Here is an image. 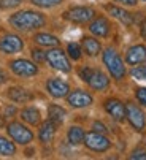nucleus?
Segmentation results:
<instances>
[{"instance_id": "1", "label": "nucleus", "mask_w": 146, "mask_h": 160, "mask_svg": "<svg viewBox=\"0 0 146 160\" xmlns=\"http://www.w3.org/2000/svg\"><path fill=\"white\" fill-rule=\"evenodd\" d=\"M44 16L37 11H19L10 18V24L18 30H34L44 26Z\"/></svg>"}, {"instance_id": "2", "label": "nucleus", "mask_w": 146, "mask_h": 160, "mask_svg": "<svg viewBox=\"0 0 146 160\" xmlns=\"http://www.w3.org/2000/svg\"><path fill=\"white\" fill-rule=\"evenodd\" d=\"M103 63L107 65L108 72L111 73V76L114 79H123L126 76V67L123 63V59L116 52V49L107 48L103 51Z\"/></svg>"}, {"instance_id": "3", "label": "nucleus", "mask_w": 146, "mask_h": 160, "mask_svg": "<svg viewBox=\"0 0 146 160\" xmlns=\"http://www.w3.org/2000/svg\"><path fill=\"white\" fill-rule=\"evenodd\" d=\"M84 144L87 146V149L95 151V152H105L111 148V141L103 133H99V132H91L84 135Z\"/></svg>"}, {"instance_id": "4", "label": "nucleus", "mask_w": 146, "mask_h": 160, "mask_svg": "<svg viewBox=\"0 0 146 160\" xmlns=\"http://www.w3.org/2000/svg\"><path fill=\"white\" fill-rule=\"evenodd\" d=\"M46 62L50 63L54 70H59V72H64V73H68L71 70V67H70V62L65 56L64 51L60 49H50L46 52Z\"/></svg>"}, {"instance_id": "5", "label": "nucleus", "mask_w": 146, "mask_h": 160, "mask_svg": "<svg viewBox=\"0 0 146 160\" xmlns=\"http://www.w3.org/2000/svg\"><path fill=\"white\" fill-rule=\"evenodd\" d=\"M7 130L8 135L13 138V141H16L18 144H29L34 140V133L19 122H11Z\"/></svg>"}, {"instance_id": "6", "label": "nucleus", "mask_w": 146, "mask_h": 160, "mask_svg": "<svg viewBox=\"0 0 146 160\" xmlns=\"http://www.w3.org/2000/svg\"><path fill=\"white\" fill-rule=\"evenodd\" d=\"M95 11L92 8H87V7H75L71 8L68 11H65L64 18L75 22V24H86V22H89L92 18H94Z\"/></svg>"}, {"instance_id": "7", "label": "nucleus", "mask_w": 146, "mask_h": 160, "mask_svg": "<svg viewBox=\"0 0 146 160\" xmlns=\"http://www.w3.org/2000/svg\"><path fill=\"white\" fill-rule=\"evenodd\" d=\"M10 68L11 72L18 76H22V78H30L34 75L38 73V68L34 62L30 60H26V59H18V60H13L10 63Z\"/></svg>"}, {"instance_id": "8", "label": "nucleus", "mask_w": 146, "mask_h": 160, "mask_svg": "<svg viewBox=\"0 0 146 160\" xmlns=\"http://www.w3.org/2000/svg\"><path fill=\"white\" fill-rule=\"evenodd\" d=\"M126 118L127 121L130 122V125L135 128V130H143L144 125H146V118L143 111L135 105V103H127L126 105Z\"/></svg>"}, {"instance_id": "9", "label": "nucleus", "mask_w": 146, "mask_h": 160, "mask_svg": "<svg viewBox=\"0 0 146 160\" xmlns=\"http://www.w3.org/2000/svg\"><path fill=\"white\" fill-rule=\"evenodd\" d=\"M24 43L18 35H5L0 40V51H3L5 54H16L22 49Z\"/></svg>"}, {"instance_id": "10", "label": "nucleus", "mask_w": 146, "mask_h": 160, "mask_svg": "<svg viewBox=\"0 0 146 160\" xmlns=\"http://www.w3.org/2000/svg\"><path fill=\"white\" fill-rule=\"evenodd\" d=\"M67 102L73 108H86L92 105V97L84 90H73L71 94H68Z\"/></svg>"}, {"instance_id": "11", "label": "nucleus", "mask_w": 146, "mask_h": 160, "mask_svg": "<svg viewBox=\"0 0 146 160\" xmlns=\"http://www.w3.org/2000/svg\"><path fill=\"white\" fill-rule=\"evenodd\" d=\"M46 89L50 92V95H53L54 98H62V97L68 95V90H70V87L65 81L56 79V78H53L46 82Z\"/></svg>"}, {"instance_id": "12", "label": "nucleus", "mask_w": 146, "mask_h": 160, "mask_svg": "<svg viewBox=\"0 0 146 160\" xmlns=\"http://www.w3.org/2000/svg\"><path fill=\"white\" fill-rule=\"evenodd\" d=\"M105 109H107V112L110 114L113 119H116L119 122L126 119V105L123 102L111 98V100L105 102Z\"/></svg>"}, {"instance_id": "13", "label": "nucleus", "mask_w": 146, "mask_h": 160, "mask_svg": "<svg viewBox=\"0 0 146 160\" xmlns=\"http://www.w3.org/2000/svg\"><path fill=\"white\" fill-rule=\"evenodd\" d=\"M126 62L129 65H138V63L146 62V48L143 46V44L132 46L126 54Z\"/></svg>"}, {"instance_id": "14", "label": "nucleus", "mask_w": 146, "mask_h": 160, "mask_svg": "<svg viewBox=\"0 0 146 160\" xmlns=\"http://www.w3.org/2000/svg\"><path fill=\"white\" fill-rule=\"evenodd\" d=\"M87 84L94 89V90H105L108 86H110V79L107 78V75L100 70H94Z\"/></svg>"}, {"instance_id": "15", "label": "nucleus", "mask_w": 146, "mask_h": 160, "mask_svg": "<svg viewBox=\"0 0 146 160\" xmlns=\"http://www.w3.org/2000/svg\"><path fill=\"white\" fill-rule=\"evenodd\" d=\"M89 30L97 37H107L110 33V22L107 21V18H97L91 22Z\"/></svg>"}, {"instance_id": "16", "label": "nucleus", "mask_w": 146, "mask_h": 160, "mask_svg": "<svg viewBox=\"0 0 146 160\" xmlns=\"http://www.w3.org/2000/svg\"><path fill=\"white\" fill-rule=\"evenodd\" d=\"M105 10H107L111 16H114L116 19H119L121 22H123V24H126V26H130L132 22H133L132 14H130L129 11L123 10V8H119V7H114V5H107V7H105Z\"/></svg>"}, {"instance_id": "17", "label": "nucleus", "mask_w": 146, "mask_h": 160, "mask_svg": "<svg viewBox=\"0 0 146 160\" xmlns=\"http://www.w3.org/2000/svg\"><path fill=\"white\" fill-rule=\"evenodd\" d=\"M54 133H56V124L53 121H46L41 124V128H40V141L41 143H51L53 138H54Z\"/></svg>"}, {"instance_id": "18", "label": "nucleus", "mask_w": 146, "mask_h": 160, "mask_svg": "<svg viewBox=\"0 0 146 160\" xmlns=\"http://www.w3.org/2000/svg\"><path fill=\"white\" fill-rule=\"evenodd\" d=\"M21 118H22V121L24 122H27V124H30V125H38L40 124V111L37 109V108H24L22 111H21Z\"/></svg>"}, {"instance_id": "19", "label": "nucleus", "mask_w": 146, "mask_h": 160, "mask_svg": "<svg viewBox=\"0 0 146 160\" xmlns=\"http://www.w3.org/2000/svg\"><path fill=\"white\" fill-rule=\"evenodd\" d=\"M83 49H84V52H86L87 56L94 57V56H97V54L100 52L102 46H100V43L97 41L95 38L84 37V38H83Z\"/></svg>"}, {"instance_id": "20", "label": "nucleus", "mask_w": 146, "mask_h": 160, "mask_svg": "<svg viewBox=\"0 0 146 160\" xmlns=\"http://www.w3.org/2000/svg\"><path fill=\"white\" fill-rule=\"evenodd\" d=\"M48 116H50V121H53L56 125H60L65 121L67 112H65L64 108H60L57 105H51L50 108H48Z\"/></svg>"}, {"instance_id": "21", "label": "nucleus", "mask_w": 146, "mask_h": 160, "mask_svg": "<svg viewBox=\"0 0 146 160\" xmlns=\"http://www.w3.org/2000/svg\"><path fill=\"white\" fill-rule=\"evenodd\" d=\"M8 97L13 100V102H18V103H24V102H29L32 98V95L27 92L26 89L22 87H11L8 90Z\"/></svg>"}, {"instance_id": "22", "label": "nucleus", "mask_w": 146, "mask_h": 160, "mask_svg": "<svg viewBox=\"0 0 146 160\" xmlns=\"http://www.w3.org/2000/svg\"><path fill=\"white\" fill-rule=\"evenodd\" d=\"M34 40L40 46H50V48L59 46V38L54 35H50V33H38V35H35Z\"/></svg>"}, {"instance_id": "23", "label": "nucleus", "mask_w": 146, "mask_h": 160, "mask_svg": "<svg viewBox=\"0 0 146 160\" xmlns=\"http://www.w3.org/2000/svg\"><path fill=\"white\" fill-rule=\"evenodd\" d=\"M68 141L70 144H81L84 143V132L81 127H71L68 130Z\"/></svg>"}, {"instance_id": "24", "label": "nucleus", "mask_w": 146, "mask_h": 160, "mask_svg": "<svg viewBox=\"0 0 146 160\" xmlns=\"http://www.w3.org/2000/svg\"><path fill=\"white\" fill-rule=\"evenodd\" d=\"M16 152V148L11 141H8L7 138L0 136V155H5V157H11L14 155Z\"/></svg>"}, {"instance_id": "25", "label": "nucleus", "mask_w": 146, "mask_h": 160, "mask_svg": "<svg viewBox=\"0 0 146 160\" xmlns=\"http://www.w3.org/2000/svg\"><path fill=\"white\" fill-rule=\"evenodd\" d=\"M67 52H68V56L73 60H80L81 59V46L76 44V43H70L67 46Z\"/></svg>"}, {"instance_id": "26", "label": "nucleus", "mask_w": 146, "mask_h": 160, "mask_svg": "<svg viewBox=\"0 0 146 160\" xmlns=\"http://www.w3.org/2000/svg\"><path fill=\"white\" fill-rule=\"evenodd\" d=\"M30 2L37 7H41V8H51V7H56L59 3H62L64 0H30Z\"/></svg>"}, {"instance_id": "27", "label": "nucleus", "mask_w": 146, "mask_h": 160, "mask_svg": "<svg viewBox=\"0 0 146 160\" xmlns=\"http://www.w3.org/2000/svg\"><path fill=\"white\" fill-rule=\"evenodd\" d=\"M132 76L137 79H146V67H137L132 70Z\"/></svg>"}, {"instance_id": "28", "label": "nucleus", "mask_w": 146, "mask_h": 160, "mask_svg": "<svg viewBox=\"0 0 146 160\" xmlns=\"http://www.w3.org/2000/svg\"><path fill=\"white\" fill-rule=\"evenodd\" d=\"M21 2H22V0H0V7H2V8H14Z\"/></svg>"}, {"instance_id": "29", "label": "nucleus", "mask_w": 146, "mask_h": 160, "mask_svg": "<svg viewBox=\"0 0 146 160\" xmlns=\"http://www.w3.org/2000/svg\"><path fill=\"white\" fill-rule=\"evenodd\" d=\"M137 100L146 106V87H140L137 89Z\"/></svg>"}, {"instance_id": "30", "label": "nucleus", "mask_w": 146, "mask_h": 160, "mask_svg": "<svg viewBox=\"0 0 146 160\" xmlns=\"http://www.w3.org/2000/svg\"><path fill=\"white\" fill-rule=\"evenodd\" d=\"M130 158L133 160H146V151L144 149H137L130 154Z\"/></svg>"}, {"instance_id": "31", "label": "nucleus", "mask_w": 146, "mask_h": 160, "mask_svg": "<svg viewBox=\"0 0 146 160\" xmlns=\"http://www.w3.org/2000/svg\"><path fill=\"white\" fill-rule=\"evenodd\" d=\"M92 72H94V68H89V67H84V68H81L80 70V76L83 78V81H89V78H91V75H92Z\"/></svg>"}, {"instance_id": "32", "label": "nucleus", "mask_w": 146, "mask_h": 160, "mask_svg": "<svg viewBox=\"0 0 146 160\" xmlns=\"http://www.w3.org/2000/svg\"><path fill=\"white\" fill-rule=\"evenodd\" d=\"M32 56H34V59H35L37 62L46 60V52H43V51H40V49H34V51H32Z\"/></svg>"}, {"instance_id": "33", "label": "nucleus", "mask_w": 146, "mask_h": 160, "mask_svg": "<svg viewBox=\"0 0 146 160\" xmlns=\"http://www.w3.org/2000/svg\"><path fill=\"white\" fill-rule=\"evenodd\" d=\"M92 128H94V132H99V133H107V127L102 124V122H94L92 124Z\"/></svg>"}, {"instance_id": "34", "label": "nucleus", "mask_w": 146, "mask_h": 160, "mask_svg": "<svg viewBox=\"0 0 146 160\" xmlns=\"http://www.w3.org/2000/svg\"><path fill=\"white\" fill-rule=\"evenodd\" d=\"M116 2L123 3V5H127V7H135L138 0H116Z\"/></svg>"}, {"instance_id": "35", "label": "nucleus", "mask_w": 146, "mask_h": 160, "mask_svg": "<svg viewBox=\"0 0 146 160\" xmlns=\"http://www.w3.org/2000/svg\"><path fill=\"white\" fill-rule=\"evenodd\" d=\"M140 32H141V37L146 40V19L141 22V29H140Z\"/></svg>"}, {"instance_id": "36", "label": "nucleus", "mask_w": 146, "mask_h": 160, "mask_svg": "<svg viewBox=\"0 0 146 160\" xmlns=\"http://www.w3.org/2000/svg\"><path fill=\"white\" fill-rule=\"evenodd\" d=\"M3 81H5V75H3L2 72H0V84H2Z\"/></svg>"}]
</instances>
